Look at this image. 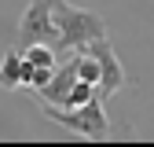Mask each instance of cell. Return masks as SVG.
Masks as SVG:
<instances>
[{
	"label": "cell",
	"mask_w": 154,
	"mask_h": 147,
	"mask_svg": "<svg viewBox=\"0 0 154 147\" xmlns=\"http://www.w3.org/2000/svg\"><path fill=\"white\" fill-rule=\"evenodd\" d=\"M95 96H99V85L77 77L73 88H70V96H66V107H81V103H88V99H95Z\"/></svg>",
	"instance_id": "cell-8"
},
{
	"label": "cell",
	"mask_w": 154,
	"mask_h": 147,
	"mask_svg": "<svg viewBox=\"0 0 154 147\" xmlns=\"http://www.w3.org/2000/svg\"><path fill=\"white\" fill-rule=\"evenodd\" d=\"M51 4L55 0H29V8L22 11V18H18L15 48H29V44L59 48V30H55V18H51Z\"/></svg>",
	"instance_id": "cell-3"
},
{
	"label": "cell",
	"mask_w": 154,
	"mask_h": 147,
	"mask_svg": "<svg viewBox=\"0 0 154 147\" xmlns=\"http://www.w3.org/2000/svg\"><path fill=\"white\" fill-rule=\"evenodd\" d=\"M55 55H59V52H55L51 44H29V48H22V59L33 63V66H59Z\"/></svg>",
	"instance_id": "cell-7"
},
{
	"label": "cell",
	"mask_w": 154,
	"mask_h": 147,
	"mask_svg": "<svg viewBox=\"0 0 154 147\" xmlns=\"http://www.w3.org/2000/svg\"><path fill=\"white\" fill-rule=\"evenodd\" d=\"M44 110V118L55 121V125H63L70 129V133L77 136H85V140H106L110 136V118H106V110H103V96H95L81 107H55V103H41Z\"/></svg>",
	"instance_id": "cell-2"
},
{
	"label": "cell",
	"mask_w": 154,
	"mask_h": 147,
	"mask_svg": "<svg viewBox=\"0 0 154 147\" xmlns=\"http://www.w3.org/2000/svg\"><path fill=\"white\" fill-rule=\"evenodd\" d=\"M85 52H92L95 59H99V96H114L121 85H125V70H121V59H118V52L110 48L106 37H99V41H92L85 44Z\"/></svg>",
	"instance_id": "cell-4"
},
{
	"label": "cell",
	"mask_w": 154,
	"mask_h": 147,
	"mask_svg": "<svg viewBox=\"0 0 154 147\" xmlns=\"http://www.w3.org/2000/svg\"><path fill=\"white\" fill-rule=\"evenodd\" d=\"M73 81H77V59L70 55V59H66L59 70H55V77H51L44 88H37L33 96H37V103H55V107H66V96H70Z\"/></svg>",
	"instance_id": "cell-5"
},
{
	"label": "cell",
	"mask_w": 154,
	"mask_h": 147,
	"mask_svg": "<svg viewBox=\"0 0 154 147\" xmlns=\"http://www.w3.org/2000/svg\"><path fill=\"white\" fill-rule=\"evenodd\" d=\"M51 18H55V30H59V48L55 52H77V48L106 37V22H103L99 11L73 8L66 0H55L51 4Z\"/></svg>",
	"instance_id": "cell-1"
},
{
	"label": "cell",
	"mask_w": 154,
	"mask_h": 147,
	"mask_svg": "<svg viewBox=\"0 0 154 147\" xmlns=\"http://www.w3.org/2000/svg\"><path fill=\"white\" fill-rule=\"evenodd\" d=\"M0 88H22V48L4 52V63H0Z\"/></svg>",
	"instance_id": "cell-6"
}]
</instances>
